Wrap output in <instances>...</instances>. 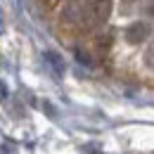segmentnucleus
<instances>
[{"instance_id": "nucleus-1", "label": "nucleus", "mask_w": 154, "mask_h": 154, "mask_svg": "<svg viewBox=\"0 0 154 154\" xmlns=\"http://www.w3.org/2000/svg\"><path fill=\"white\" fill-rule=\"evenodd\" d=\"M149 36H152V26H149L147 21H133V24H128L126 31H123V38H126V43H131V45H140V43H145Z\"/></svg>"}, {"instance_id": "nucleus-2", "label": "nucleus", "mask_w": 154, "mask_h": 154, "mask_svg": "<svg viewBox=\"0 0 154 154\" xmlns=\"http://www.w3.org/2000/svg\"><path fill=\"white\" fill-rule=\"evenodd\" d=\"M90 12H93V21L104 24L109 19V14H112V0H93Z\"/></svg>"}, {"instance_id": "nucleus-3", "label": "nucleus", "mask_w": 154, "mask_h": 154, "mask_svg": "<svg viewBox=\"0 0 154 154\" xmlns=\"http://www.w3.org/2000/svg\"><path fill=\"white\" fill-rule=\"evenodd\" d=\"M45 59L52 64V69H55L57 74H64V62H62V57H59L57 52H45Z\"/></svg>"}, {"instance_id": "nucleus-4", "label": "nucleus", "mask_w": 154, "mask_h": 154, "mask_svg": "<svg viewBox=\"0 0 154 154\" xmlns=\"http://www.w3.org/2000/svg\"><path fill=\"white\" fill-rule=\"evenodd\" d=\"M145 12L154 17V0H145Z\"/></svg>"}, {"instance_id": "nucleus-5", "label": "nucleus", "mask_w": 154, "mask_h": 154, "mask_svg": "<svg viewBox=\"0 0 154 154\" xmlns=\"http://www.w3.org/2000/svg\"><path fill=\"white\" fill-rule=\"evenodd\" d=\"M76 57L81 59V62H83V64H90V57H88V55H83V52H81V50H78V52H76Z\"/></svg>"}]
</instances>
